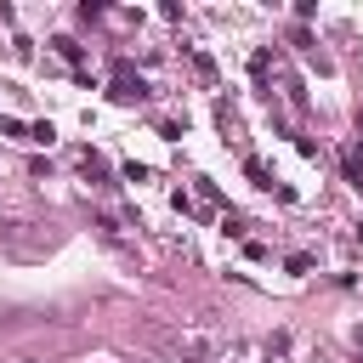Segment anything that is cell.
<instances>
[{"instance_id":"4","label":"cell","mask_w":363,"mask_h":363,"mask_svg":"<svg viewBox=\"0 0 363 363\" xmlns=\"http://www.w3.org/2000/svg\"><path fill=\"white\" fill-rule=\"evenodd\" d=\"M52 45H57V52H63V57H68V63H80V57H85V45H74V40H68V34H63V40H52Z\"/></svg>"},{"instance_id":"1","label":"cell","mask_w":363,"mask_h":363,"mask_svg":"<svg viewBox=\"0 0 363 363\" xmlns=\"http://www.w3.org/2000/svg\"><path fill=\"white\" fill-rule=\"evenodd\" d=\"M108 97H114V103H142L148 85H142V74H131V63H114V74H108Z\"/></svg>"},{"instance_id":"3","label":"cell","mask_w":363,"mask_h":363,"mask_svg":"<svg viewBox=\"0 0 363 363\" xmlns=\"http://www.w3.org/2000/svg\"><path fill=\"white\" fill-rule=\"evenodd\" d=\"M244 176H250V182H255V188H272V170H267V165H261V159H244Z\"/></svg>"},{"instance_id":"7","label":"cell","mask_w":363,"mask_h":363,"mask_svg":"<svg viewBox=\"0 0 363 363\" xmlns=\"http://www.w3.org/2000/svg\"><path fill=\"white\" fill-rule=\"evenodd\" d=\"M23 363H34V357H23Z\"/></svg>"},{"instance_id":"5","label":"cell","mask_w":363,"mask_h":363,"mask_svg":"<svg viewBox=\"0 0 363 363\" xmlns=\"http://www.w3.org/2000/svg\"><path fill=\"white\" fill-rule=\"evenodd\" d=\"M346 176H352V188H363V154H346Z\"/></svg>"},{"instance_id":"6","label":"cell","mask_w":363,"mask_h":363,"mask_svg":"<svg viewBox=\"0 0 363 363\" xmlns=\"http://www.w3.org/2000/svg\"><path fill=\"white\" fill-rule=\"evenodd\" d=\"M52 136H57V131H52V119H40V125H29V142H52Z\"/></svg>"},{"instance_id":"2","label":"cell","mask_w":363,"mask_h":363,"mask_svg":"<svg viewBox=\"0 0 363 363\" xmlns=\"http://www.w3.org/2000/svg\"><path fill=\"white\" fill-rule=\"evenodd\" d=\"M80 170H85L91 182H108V165H103V154H91V148L80 154Z\"/></svg>"}]
</instances>
